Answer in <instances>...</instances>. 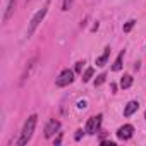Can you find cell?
<instances>
[{"label":"cell","instance_id":"obj_1","mask_svg":"<svg viewBox=\"0 0 146 146\" xmlns=\"http://www.w3.org/2000/svg\"><path fill=\"white\" fill-rule=\"evenodd\" d=\"M36 120H38V117H36V113H33V115H29L28 117V120L24 122V127H23V132H21V137L17 139V146H24V144H28L29 143V139L33 137V132H35V127H36Z\"/></svg>","mask_w":146,"mask_h":146},{"label":"cell","instance_id":"obj_2","mask_svg":"<svg viewBox=\"0 0 146 146\" xmlns=\"http://www.w3.org/2000/svg\"><path fill=\"white\" fill-rule=\"evenodd\" d=\"M48 4L50 2H46V5L41 9V11H38L33 17H31V21H29V26H28V38L29 36H33V33L36 31V28L41 24V21L45 19V16H46V12H48Z\"/></svg>","mask_w":146,"mask_h":146},{"label":"cell","instance_id":"obj_3","mask_svg":"<svg viewBox=\"0 0 146 146\" xmlns=\"http://www.w3.org/2000/svg\"><path fill=\"white\" fill-rule=\"evenodd\" d=\"M72 81H74V70L64 69L60 74H58V78L55 79V84H57L58 88H64V86H69Z\"/></svg>","mask_w":146,"mask_h":146},{"label":"cell","instance_id":"obj_4","mask_svg":"<svg viewBox=\"0 0 146 146\" xmlns=\"http://www.w3.org/2000/svg\"><path fill=\"white\" fill-rule=\"evenodd\" d=\"M100 124H102V113L90 117V119H88V124H86V132L91 134V136L96 134V131L100 129Z\"/></svg>","mask_w":146,"mask_h":146},{"label":"cell","instance_id":"obj_5","mask_svg":"<svg viewBox=\"0 0 146 146\" xmlns=\"http://www.w3.org/2000/svg\"><path fill=\"white\" fill-rule=\"evenodd\" d=\"M58 129H60V122L58 120H55V119L48 120L46 125H45V137H48V139L53 137L55 132H58Z\"/></svg>","mask_w":146,"mask_h":146},{"label":"cell","instance_id":"obj_6","mask_svg":"<svg viewBox=\"0 0 146 146\" xmlns=\"http://www.w3.org/2000/svg\"><path fill=\"white\" fill-rule=\"evenodd\" d=\"M132 134H134V127H132L131 124H124V125H122V127H119V131H117V137H119V139H122V141L131 139V137H132Z\"/></svg>","mask_w":146,"mask_h":146},{"label":"cell","instance_id":"obj_7","mask_svg":"<svg viewBox=\"0 0 146 146\" xmlns=\"http://www.w3.org/2000/svg\"><path fill=\"white\" fill-rule=\"evenodd\" d=\"M35 65H36V57L31 58V60L28 62V65H26V69H24V72H23V76H21V84H24L26 79H29V76H31V72H33Z\"/></svg>","mask_w":146,"mask_h":146},{"label":"cell","instance_id":"obj_8","mask_svg":"<svg viewBox=\"0 0 146 146\" xmlns=\"http://www.w3.org/2000/svg\"><path fill=\"white\" fill-rule=\"evenodd\" d=\"M16 5H17V0H9L7 9H5V14H4V23H7V21L12 17V14H14V11H16Z\"/></svg>","mask_w":146,"mask_h":146},{"label":"cell","instance_id":"obj_9","mask_svg":"<svg viewBox=\"0 0 146 146\" xmlns=\"http://www.w3.org/2000/svg\"><path fill=\"white\" fill-rule=\"evenodd\" d=\"M137 108H139V103L134 102V100H131V102L125 105V108H124V115H125V117H131L134 112H137Z\"/></svg>","mask_w":146,"mask_h":146},{"label":"cell","instance_id":"obj_10","mask_svg":"<svg viewBox=\"0 0 146 146\" xmlns=\"http://www.w3.org/2000/svg\"><path fill=\"white\" fill-rule=\"evenodd\" d=\"M108 57H110V46H107L105 48V52L96 58V65H100V67H103L105 64H107V60H108Z\"/></svg>","mask_w":146,"mask_h":146},{"label":"cell","instance_id":"obj_11","mask_svg":"<svg viewBox=\"0 0 146 146\" xmlns=\"http://www.w3.org/2000/svg\"><path fill=\"white\" fill-rule=\"evenodd\" d=\"M124 53H125V52L122 50V52H120V53L117 55V58H115V62H113V65H112V70H113V72H119V70L122 69V60H124Z\"/></svg>","mask_w":146,"mask_h":146},{"label":"cell","instance_id":"obj_12","mask_svg":"<svg viewBox=\"0 0 146 146\" xmlns=\"http://www.w3.org/2000/svg\"><path fill=\"white\" fill-rule=\"evenodd\" d=\"M132 86V76L131 74H125L122 79H120V88L122 90H127V88H131Z\"/></svg>","mask_w":146,"mask_h":146},{"label":"cell","instance_id":"obj_13","mask_svg":"<svg viewBox=\"0 0 146 146\" xmlns=\"http://www.w3.org/2000/svg\"><path fill=\"white\" fill-rule=\"evenodd\" d=\"M93 74H95V69H93V67H88V69L84 70V74H83V83H88V81L93 78Z\"/></svg>","mask_w":146,"mask_h":146},{"label":"cell","instance_id":"obj_14","mask_svg":"<svg viewBox=\"0 0 146 146\" xmlns=\"http://www.w3.org/2000/svg\"><path fill=\"white\" fill-rule=\"evenodd\" d=\"M134 24H136V21H132V19H131V21H127V23L124 24V33H129V31L134 28Z\"/></svg>","mask_w":146,"mask_h":146},{"label":"cell","instance_id":"obj_15","mask_svg":"<svg viewBox=\"0 0 146 146\" xmlns=\"http://www.w3.org/2000/svg\"><path fill=\"white\" fill-rule=\"evenodd\" d=\"M105 79H107V76H105V74L96 76V79H95V86H102V84L105 83Z\"/></svg>","mask_w":146,"mask_h":146},{"label":"cell","instance_id":"obj_16","mask_svg":"<svg viewBox=\"0 0 146 146\" xmlns=\"http://www.w3.org/2000/svg\"><path fill=\"white\" fill-rule=\"evenodd\" d=\"M72 2H74V0H64V2H62V11H69Z\"/></svg>","mask_w":146,"mask_h":146},{"label":"cell","instance_id":"obj_17","mask_svg":"<svg viewBox=\"0 0 146 146\" xmlns=\"http://www.w3.org/2000/svg\"><path fill=\"white\" fill-rule=\"evenodd\" d=\"M83 65H84V62H83V60L76 62V72H81V70H83Z\"/></svg>","mask_w":146,"mask_h":146},{"label":"cell","instance_id":"obj_18","mask_svg":"<svg viewBox=\"0 0 146 146\" xmlns=\"http://www.w3.org/2000/svg\"><path fill=\"white\" fill-rule=\"evenodd\" d=\"M83 132H84L83 129H79V131H76V141H79V139L83 137Z\"/></svg>","mask_w":146,"mask_h":146},{"label":"cell","instance_id":"obj_19","mask_svg":"<svg viewBox=\"0 0 146 146\" xmlns=\"http://www.w3.org/2000/svg\"><path fill=\"white\" fill-rule=\"evenodd\" d=\"M53 143H55V144H60V143H62V134H58V136L55 137V141H53Z\"/></svg>","mask_w":146,"mask_h":146},{"label":"cell","instance_id":"obj_20","mask_svg":"<svg viewBox=\"0 0 146 146\" xmlns=\"http://www.w3.org/2000/svg\"><path fill=\"white\" fill-rule=\"evenodd\" d=\"M78 108H86V102H84V100L79 102V103H78Z\"/></svg>","mask_w":146,"mask_h":146},{"label":"cell","instance_id":"obj_21","mask_svg":"<svg viewBox=\"0 0 146 146\" xmlns=\"http://www.w3.org/2000/svg\"><path fill=\"white\" fill-rule=\"evenodd\" d=\"M144 119H146V113H144Z\"/></svg>","mask_w":146,"mask_h":146},{"label":"cell","instance_id":"obj_22","mask_svg":"<svg viewBox=\"0 0 146 146\" xmlns=\"http://www.w3.org/2000/svg\"><path fill=\"white\" fill-rule=\"evenodd\" d=\"M26 2H29V0H26Z\"/></svg>","mask_w":146,"mask_h":146}]
</instances>
